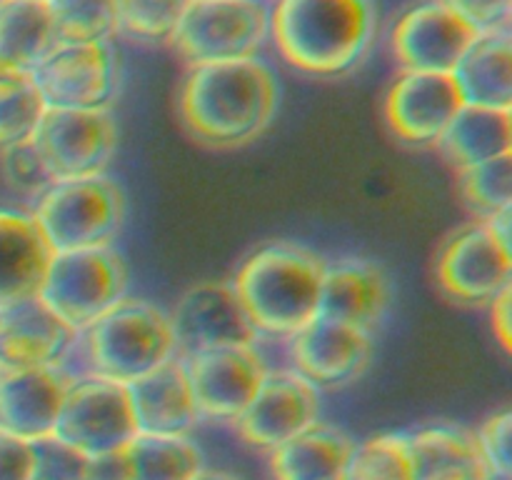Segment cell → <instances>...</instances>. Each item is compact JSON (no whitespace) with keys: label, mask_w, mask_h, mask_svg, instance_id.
<instances>
[{"label":"cell","mask_w":512,"mask_h":480,"mask_svg":"<svg viewBox=\"0 0 512 480\" xmlns=\"http://www.w3.org/2000/svg\"><path fill=\"white\" fill-rule=\"evenodd\" d=\"M280 78L260 55L190 65L178 90V115L190 138L228 150L258 140L278 115Z\"/></svg>","instance_id":"cell-1"},{"label":"cell","mask_w":512,"mask_h":480,"mask_svg":"<svg viewBox=\"0 0 512 480\" xmlns=\"http://www.w3.org/2000/svg\"><path fill=\"white\" fill-rule=\"evenodd\" d=\"M378 40L375 0H270V45L308 78L353 73Z\"/></svg>","instance_id":"cell-2"},{"label":"cell","mask_w":512,"mask_h":480,"mask_svg":"<svg viewBox=\"0 0 512 480\" xmlns=\"http://www.w3.org/2000/svg\"><path fill=\"white\" fill-rule=\"evenodd\" d=\"M325 263L313 248L290 240L260 245L240 263L230 285L260 338L288 340L318 318Z\"/></svg>","instance_id":"cell-3"},{"label":"cell","mask_w":512,"mask_h":480,"mask_svg":"<svg viewBox=\"0 0 512 480\" xmlns=\"http://www.w3.org/2000/svg\"><path fill=\"white\" fill-rule=\"evenodd\" d=\"M175 355L168 310L148 298L128 295L75 333L73 353L65 365L75 375L130 385Z\"/></svg>","instance_id":"cell-4"},{"label":"cell","mask_w":512,"mask_h":480,"mask_svg":"<svg viewBox=\"0 0 512 480\" xmlns=\"http://www.w3.org/2000/svg\"><path fill=\"white\" fill-rule=\"evenodd\" d=\"M33 218L53 253L115 248L128 218V198L110 173L58 180L33 200Z\"/></svg>","instance_id":"cell-5"},{"label":"cell","mask_w":512,"mask_h":480,"mask_svg":"<svg viewBox=\"0 0 512 480\" xmlns=\"http://www.w3.org/2000/svg\"><path fill=\"white\" fill-rule=\"evenodd\" d=\"M510 213L455 230L435 258V280L453 303L488 308L512 288Z\"/></svg>","instance_id":"cell-6"},{"label":"cell","mask_w":512,"mask_h":480,"mask_svg":"<svg viewBox=\"0 0 512 480\" xmlns=\"http://www.w3.org/2000/svg\"><path fill=\"white\" fill-rule=\"evenodd\" d=\"M270 45V0H188L170 48L185 65L260 58Z\"/></svg>","instance_id":"cell-7"},{"label":"cell","mask_w":512,"mask_h":480,"mask_svg":"<svg viewBox=\"0 0 512 480\" xmlns=\"http://www.w3.org/2000/svg\"><path fill=\"white\" fill-rule=\"evenodd\" d=\"M130 295V268L115 248L53 253L38 300L73 333Z\"/></svg>","instance_id":"cell-8"},{"label":"cell","mask_w":512,"mask_h":480,"mask_svg":"<svg viewBox=\"0 0 512 480\" xmlns=\"http://www.w3.org/2000/svg\"><path fill=\"white\" fill-rule=\"evenodd\" d=\"M118 140L113 108H48L33 135L53 183L108 173Z\"/></svg>","instance_id":"cell-9"},{"label":"cell","mask_w":512,"mask_h":480,"mask_svg":"<svg viewBox=\"0 0 512 480\" xmlns=\"http://www.w3.org/2000/svg\"><path fill=\"white\" fill-rule=\"evenodd\" d=\"M138 435L128 385L75 375L55 425V440L85 458H98L125 450Z\"/></svg>","instance_id":"cell-10"},{"label":"cell","mask_w":512,"mask_h":480,"mask_svg":"<svg viewBox=\"0 0 512 480\" xmlns=\"http://www.w3.org/2000/svg\"><path fill=\"white\" fill-rule=\"evenodd\" d=\"M33 78L48 108H113L120 90L115 40H58Z\"/></svg>","instance_id":"cell-11"},{"label":"cell","mask_w":512,"mask_h":480,"mask_svg":"<svg viewBox=\"0 0 512 480\" xmlns=\"http://www.w3.org/2000/svg\"><path fill=\"white\" fill-rule=\"evenodd\" d=\"M175 350L180 358L223 348H253L260 333L250 323L230 280H203L175 300L168 310Z\"/></svg>","instance_id":"cell-12"},{"label":"cell","mask_w":512,"mask_h":480,"mask_svg":"<svg viewBox=\"0 0 512 480\" xmlns=\"http://www.w3.org/2000/svg\"><path fill=\"white\" fill-rule=\"evenodd\" d=\"M183 363L200 420L225 425L238 423L270 370L258 345L195 353Z\"/></svg>","instance_id":"cell-13"},{"label":"cell","mask_w":512,"mask_h":480,"mask_svg":"<svg viewBox=\"0 0 512 480\" xmlns=\"http://www.w3.org/2000/svg\"><path fill=\"white\" fill-rule=\"evenodd\" d=\"M475 38L478 33L443 0H420L395 18L388 43L400 70L453 73Z\"/></svg>","instance_id":"cell-14"},{"label":"cell","mask_w":512,"mask_h":480,"mask_svg":"<svg viewBox=\"0 0 512 480\" xmlns=\"http://www.w3.org/2000/svg\"><path fill=\"white\" fill-rule=\"evenodd\" d=\"M323 415L320 390L293 368H270L238 423L233 425L245 445L275 450L285 440L313 428Z\"/></svg>","instance_id":"cell-15"},{"label":"cell","mask_w":512,"mask_h":480,"mask_svg":"<svg viewBox=\"0 0 512 480\" xmlns=\"http://www.w3.org/2000/svg\"><path fill=\"white\" fill-rule=\"evenodd\" d=\"M465 98L453 73L400 70L385 93L383 115L390 133L408 145H438Z\"/></svg>","instance_id":"cell-16"},{"label":"cell","mask_w":512,"mask_h":480,"mask_svg":"<svg viewBox=\"0 0 512 480\" xmlns=\"http://www.w3.org/2000/svg\"><path fill=\"white\" fill-rule=\"evenodd\" d=\"M285 343L290 368L310 380L320 393L355 383L370 368L375 353L373 333L323 315L310 320Z\"/></svg>","instance_id":"cell-17"},{"label":"cell","mask_w":512,"mask_h":480,"mask_svg":"<svg viewBox=\"0 0 512 480\" xmlns=\"http://www.w3.org/2000/svg\"><path fill=\"white\" fill-rule=\"evenodd\" d=\"M390 303L393 285L375 260L348 255L325 263L318 315L373 333L388 315Z\"/></svg>","instance_id":"cell-18"},{"label":"cell","mask_w":512,"mask_h":480,"mask_svg":"<svg viewBox=\"0 0 512 480\" xmlns=\"http://www.w3.org/2000/svg\"><path fill=\"white\" fill-rule=\"evenodd\" d=\"M73 380L65 363L0 380V430L25 443L53 438Z\"/></svg>","instance_id":"cell-19"},{"label":"cell","mask_w":512,"mask_h":480,"mask_svg":"<svg viewBox=\"0 0 512 480\" xmlns=\"http://www.w3.org/2000/svg\"><path fill=\"white\" fill-rule=\"evenodd\" d=\"M75 333L40 300L0 315V380L68 363Z\"/></svg>","instance_id":"cell-20"},{"label":"cell","mask_w":512,"mask_h":480,"mask_svg":"<svg viewBox=\"0 0 512 480\" xmlns=\"http://www.w3.org/2000/svg\"><path fill=\"white\" fill-rule=\"evenodd\" d=\"M53 248L30 210L0 208V315L38 300Z\"/></svg>","instance_id":"cell-21"},{"label":"cell","mask_w":512,"mask_h":480,"mask_svg":"<svg viewBox=\"0 0 512 480\" xmlns=\"http://www.w3.org/2000/svg\"><path fill=\"white\" fill-rule=\"evenodd\" d=\"M138 430L145 435H193L200 425L193 390L180 355L128 385Z\"/></svg>","instance_id":"cell-22"},{"label":"cell","mask_w":512,"mask_h":480,"mask_svg":"<svg viewBox=\"0 0 512 480\" xmlns=\"http://www.w3.org/2000/svg\"><path fill=\"white\" fill-rule=\"evenodd\" d=\"M358 440L333 423H318L270 450L275 480H348Z\"/></svg>","instance_id":"cell-23"},{"label":"cell","mask_w":512,"mask_h":480,"mask_svg":"<svg viewBox=\"0 0 512 480\" xmlns=\"http://www.w3.org/2000/svg\"><path fill=\"white\" fill-rule=\"evenodd\" d=\"M418 480H490L495 475L478 433L458 423L410 430Z\"/></svg>","instance_id":"cell-24"},{"label":"cell","mask_w":512,"mask_h":480,"mask_svg":"<svg viewBox=\"0 0 512 480\" xmlns=\"http://www.w3.org/2000/svg\"><path fill=\"white\" fill-rule=\"evenodd\" d=\"M453 75L465 105L512 110V30L480 33Z\"/></svg>","instance_id":"cell-25"},{"label":"cell","mask_w":512,"mask_h":480,"mask_svg":"<svg viewBox=\"0 0 512 480\" xmlns=\"http://www.w3.org/2000/svg\"><path fill=\"white\" fill-rule=\"evenodd\" d=\"M435 148L455 170L512 155V110L463 105Z\"/></svg>","instance_id":"cell-26"},{"label":"cell","mask_w":512,"mask_h":480,"mask_svg":"<svg viewBox=\"0 0 512 480\" xmlns=\"http://www.w3.org/2000/svg\"><path fill=\"white\" fill-rule=\"evenodd\" d=\"M48 3L3 0L0 3V60L15 70H33L58 43Z\"/></svg>","instance_id":"cell-27"},{"label":"cell","mask_w":512,"mask_h":480,"mask_svg":"<svg viewBox=\"0 0 512 480\" xmlns=\"http://www.w3.org/2000/svg\"><path fill=\"white\" fill-rule=\"evenodd\" d=\"M130 480H195L203 473L205 453L193 435H145L128 445Z\"/></svg>","instance_id":"cell-28"},{"label":"cell","mask_w":512,"mask_h":480,"mask_svg":"<svg viewBox=\"0 0 512 480\" xmlns=\"http://www.w3.org/2000/svg\"><path fill=\"white\" fill-rule=\"evenodd\" d=\"M348 480H418L410 430H383L358 440Z\"/></svg>","instance_id":"cell-29"},{"label":"cell","mask_w":512,"mask_h":480,"mask_svg":"<svg viewBox=\"0 0 512 480\" xmlns=\"http://www.w3.org/2000/svg\"><path fill=\"white\" fill-rule=\"evenodd\" d=\"M48 103L33 70H13L0 78V150L33 140Z\"/></svg>","instance_id":"cell-30"},{"label":"cell","mask_w":512,"mask_h":480,"mask_svg":"<svg viewBox=\"0 0 512 480\" xmlns=\"http://www.w3.org/2000/svg\"><path fill=\"white\" fill-rule=\"evenodd\" d=\"M460 195L475 220H490L512 210V155L458 170Z\"/></svg>","instance_id":"cell-31"},{"label":"cell","mask_w":512,"mask_h":480,"mask_svg":"<svg viewBox=\"0 0 512 480\" xmlns=\"http://www.w3.org/2000/svg\"><path fill=\"white\" fill-rule=\"evenodd\" d=\"M188 0H120L118 38L138 45H170Z\"/></svg>","instance_id":"cell-32"},{"label":"cell","mask_w":512,"mask_h":480,"mask_svg":"<svg viewBox=\"0 0 512 480\" xmlns=\"http://www.w3.org/2000/svg\"><path fill=\"white\" fill-rule=\"evenodd\" d=\"M120 0H48L60 40L118 38Z\"/></svg>","instance_id":"cell-33"},{"label":"cell","mask_w":512,"mask_h":480,"mask_svg":"<svg viewBox=\"0 0 512 480\" xmlns=\"http://www.w3.org/2000/svg\"><path fill=\"white\" fill-rule=\"evenodd\" d=\"M0 168H3V178L8 188H13L15 193L30 200L43 195L48 185L53 183L48 170H45L43 158L35 150L33 140L0 150Z\"/></svg>","instance_id":"cell-34"},{"label":"cell","mask_w":512,"mask_h":480,"mask_svg":"<svg viewBox=\"0 0 512 480\" xmlns=\"http://www.w3.org/2000/svg\"><path fill=\"white\" fill-rule=\"evenodd\" d=\"M38 448V473L40 480H83L88 458L75 453L73 448L63 445L60 440L50 438L43 443H35Z\"/></svg>","instance_id":"cell-35"},{"label":"cell","mask_w":512,"mask_h":480,"mask_svg":"<svg viewBox=\"0 0 512 480\" xmlns=\"http://www.w3.org/2000/svg\"><path fill=\"white\" fill-rule=\"evenodd\" d=\"M475 33L510 30L512 0H443Z\"/></svg>","instance_id":"cell-36"},{"label":"cell","mask_w":512,"mask_h":480,"mask_svg":"<svg viewBox=\"0 0 512 480\" xmlns=\"http://www.w3.org/2000/svg\"><path fill=\"white\" fill-rule=\"evenodd\" d=\"M510 430H512V413L508 408L493 413L478 430H475L485 455H488L490 465H493V470L498 475H512Z\"/></svg>","instance_id":"cell-37"},{"label":"cell","mask_w":512,"mask_h":480,"mask_svg":"<svg viewBox=\"0 0 512 480\" xmlns=\"http://www.w3.org/2000/svg\"><path fill=\"white\" fill-rule=\"evenodd\" d=\"M38 448L0 430V480H35Z\"/></svg>","instance_id":"cell-38"},{"label":"cell","mask_w":512,"mask_h":480,"mask_svg":"<svg viewBox=\"0 0 512 480\" xmlns=\"http://www.w3.org/2000/svg\"><path fill=\"white\" fill-rule=\"evenodd\" d=\"M83 480H130L128 448L118 450V453L88 458Z\"/></svg>","instance_id":"cell-39"},{"label":"cell","mask_w":512,"mask_h":480,"mask_svg":"<svg viewBox=\"0 0 512 480\" xmlns=\"http://www.w3.org/2000/svg\"><path fill=\"white\" fill-rule=\"evenodd\" d=\"M510 300H512V288L503 290L493 303L488 305L490 308V328H493L495 340L500 343V348L505 353L512 350V313H510Z\"/></svg>","instance_id":"cell-40"},{"label":"cell","mask_w":512,"mask_h":480,"mask_svg":"<svg viewBox=\"0 0 512 480\" xmlns=\"http://www.w3.org/2000/svg\"><path fill=\"white\" fill-rule=\"evenodd\" d=\"M195 480H240V478H238V475H233V473H225V470H208V468H205L203 473H200Z\"/></svg>","instance_id":"cell-41"},{"label":"cell","mask_w":512,"mask_h":480,"mask_svg":"<svg viewBox=\"0 0 512 480\" xmlns=\"http://www.w3.org/2000/svg\"><path fill=\"white\" fill-rule=\"evenodd\" d=\"M15 68H10L8 63H5V60H0V78H3V75H8V73H13Z\"/></svg>","instance_id":"cell-42"},{"label":"cell","mask_w":512,"mask_h":480,"mask_svg":"<svg viewBox=\"0 0 512 480\" xmlns=\"http://www.w3.org/2000/svg\"><path fill=\"white\" fill-rule=\"evenodd\" d=\"M510 478H512V475H498V473H495L490 480H510Z\"/></svg>","instance_id":"cell-43"},{"label":"cell","mask_w":512,"mask_h":480,"mask_svg":"<svg viewBox=\"0 0 512 480\" xmlns=\"http://www.w3.org/2000/svg\"><path fill=\"white\" fill-rule=\"evenodd\" d=\"M40 3H48V0H40Z\"/></svg>","instance_id":"cell-44"},{"label":"cell","mask_w":512,"mask_h":480,"mask_svg":"<svg viewBox=\"0 0 512 480\" xmlns=\"http://www.w3.org/2000/svg\"><path fill=\"white\" fill-rule=\"evenodd\" d=\"M35 480H40V478H35Z\"/></svg>","instance_id":"cell-45"},{"label":"cell","mask_w":512,"mask_h":480,"mask_svg":"<svg viewBox=\"0 0 512 480\" xmlns=\"http://www.w3.org/2000/svg\"><path fill=\"white\" fill-rule=\"evenodd\" d=\"M0 3H3V0H0Z\"/></svg>","instance_id":"cell-46"}]
</instances>
